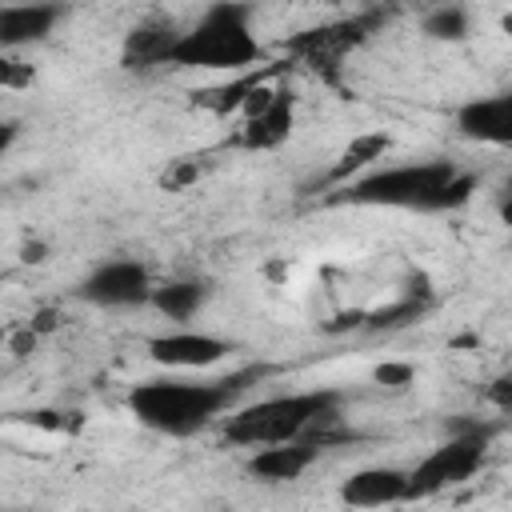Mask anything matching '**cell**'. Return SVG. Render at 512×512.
Instances as JSON below:
<instances>
[{
    "instance_id": "6da1fadb",
    "label": "cell",
    "mask_w": 512,
    "mask_h": 512,
    "mask_svg": "<svg viewBox=\"0 0 512 512\" xmlns=\"http://www.w3.org/2000/svg\"><path fill=\"white\" fill-rule=\"evenodd\" d=\"M264 368H240L224 380H140L128 392L132 416L164 436H192L236 404V396L260 380Z\"/></svg>"
},
{
    "instance_id": "7a4b0ae2",
    "label": "cell",
    "mask_w": 512,
    "mask_h": 512,
    "mask_svg": "<svg viewBox=\"0 0 512 512\" xmlns=\"http://www.w3.org/2000/svg\"><path fill=\"white\" fill-rule=\"evenodd\" d=\"M332 416H340V392H332V388L268 396V400H256V404L232 412L224 424V440L244 444V448L296 444V440H308V432H316Z\"/></svg>"
},
{
    "instance_id": "3957f363",
    "label": "cell",
    "mask_w": 512,
    "mask_h": 512,
    "mask_svg": "<svg viewBox=\"0 0 512 512\" xmlns=\"http://www.w3.org/2000/svg\"><path fill=\"white\" fill-rule=\"evenodd\" d=\"M252 8L248 4H212L176 44L172 64L180 68H248L264 56L260 40L252 36Z\"/></svg>"
},
{
    "instance_id": "277c9868",
    "label": "cell",
    "mask_w": 512,
    "mask_h": 512,
    "mask_svg": "<svg viewBox=\"0 0 512 512\" xmlns=\"http://www.w3.org/2000/svg\"><path fill=\"white\" fill-rule=\"evenodd\" d=\"M460 176L448 160H424V164H400L380 168L360 180H348L344 192H336V204H376V208H416V212H444L448 184Z\"/></svg>"
},
{
    "instance_id": "5b68a950",
    "label": "cell",
    "mask_w": 512,
    "mask_h": 512,
    "mask_svg": "<svg viewBox=\"0 0 512 512\" xmlns=\"http://www.w3.org/2000/svg\"><path fill=\"white\" fill-rule=\"evenodd\" d=\"M488 440H492V428H488V424L452 420V424H448V440H444L440 448H432V452L408 472V500L436 496V492H444V488L468 480V476L484 464Z\"/></svg>"
},
{
    "instance_id": "8992f818",
    "label": "cell",
    "mask_w": 512,
    "mask_h": 512,
    "mask_svg": "<svg viewBox=\"0 0 512 512\" xmlns=\"http://www.w3.org/2000/svg\"><path fill=\"white\" fill-rule=\"evenodd\" d=\"M152 276L140 260H108L92 268L80 280V296L100 308H132V304H152Z\"/></svg>"
},
{
    "instance_id": "52a82bcc",
    "label": "cell",
    "mask_w": 512,
    "mask_h": 512,
    "mask_svg": "<svg viewBox=\"0 0 512 512\" xmlns=\"http://www.w3.org/2000/svg\"><path fill=\"white\" fill-rule=\"evenodd\" d=\"M232 352L228 340L208 336V332H164L148 340V356L168 368H212Z\"/></svg>"
},
{
    "instance_id": "ba28073f",
    "label": "cell",
    "mask_w": 512,
    "mask_h": 512,
    "mask_svg": "<svg viewBox=\"0 0 512 512\" xmlns=\"http://www.w3.org/2000/svg\"><path fill=\"white\" fill-rule=\"evenodd\" d=\"M456 128L460 136L480 140V144H512V88L460 104Z\"/></svg>"
},
{
    "instance_id": "9c48e42d",
    "label": "cell",
    "mask_w": 512,
    "mask_h": 512,
    "mask_svg": "<svg viewBox=\"0 0 512 512\" xmlns=\"http://www.w3.org/2000/svg\"><path fill=\"white\" fill-rule=\"evenodd\" d=\"M340 500L348 508H384L408 500V472L400 468H360L340 484Z\"/></svg>"
},
{
    "instance_id": "30bf717a",
    "label": "cell",
    "mask_w": 512,
    "mask_h": 512,
    "mask_svg": "<svg viewBox=\"0 0 512 512\" xmlns=\"http://www.w3.org/2000/svg\"><path fill=\"white\" fill-rule=\"evenodd\" d=\"M180 28L168 16H152L140 28L128 32L124 40V68H152V64H172V52L180 44Z\"/></svg>"
},
{
    "instance_id": "8fae6325",
    "label": "cell",
    "mask_w": 512,
    "mask_h": 512,
    "mask_svg": "<svg viewBox=\"0 0 512 512\" xmlns=\"http://www.w3.org/2000/svg\"><path fill=\"white\" fill-rule=\"evenodd\" d=\"M292 120H296V100L292 92H276L272 104L256 116L244 120V132H240V144L244 148H256V152H268V148H280L292 132Z\"/></svg>"
},
{
    "instance_id": "7c38bea8",
    "label": "cell",
    "mask_w": 512,
    "mask_h": 512,
    "mask_svg": "<svg viewBox=\"0 0 512 512\" xmlns=\"http://www.w3.org/2000/svg\"><path fill=\"white\" fill-rule=\"evenodd\" d=\"M56 20H60L56 4H8V8H0V44L20 48L32 40H44Z\"/></svg>"
},
{
    "instance_id": "4fadbf2b",
    "label": "cell",
    "mask_w": 512,
    "mask_h": 512,
    "mask_svg": "<svg viewBox=\"0 0 512 512\" xmlns=\"http://www.w3.org/2000/svg\"><path fill=\"white\" fill-rule=\"evenodd\" d=\"M320 448L296 440V444H272V448H260L252 460H248V472L256 480H296L308 472V464L316 460Z\"/></svg>"
},
{
    "instance_id": "5bb4252c",
    "label": "cell",
    "mask_w": 512,
    "mask_h": 512,
    "mask_svg": "<svg viewBox=\"0 0 512 512\" xmlns=\"http://www.w3.org/2000/svg\"><path fill=\"white\" fill-rule=\"evenodd\" d=\"M204 296H208V288L200 280H168L152 292V308H160L168 320H188L200 312Z\"/></svg>"
},
{
    "instance_id": "9a60e30c",
    "label": "cell",
    "mask_w": 512,
    "mask_h": 512,
    "mask_svg": "<svg viewBox=\"0 0 512 512\" xmlns=\"http://www.w3.org/2000/svg\"><path fill=\"white\" fill-rule=\"evenodd\" d=\"M392 148V140L384 136V132H360L344 152H340V160L332 164V172H328V180L332 184H340V180H348L352 172H360V168H368L372 160H380L384 152Z\"/></svg>"
},
{
    "instance_id": "2e32d148",
    "label": "cell",
    "mask_w": 512,
    "mask_h": 512,
    "mask_svg": "<svg viewBox=\"0 0 512 512\" xmlns=\"http://www.w3.org/2000/svg\"><path fill=\"white\" fill-rule=\"evenodd\" d=\"M424 32L432 40H464L468 36V12L460 4H440L424 16Z\"/></svg>"
},
{
    "instance_id": "e0dca14e",
    "label": "cell",
    "mask_w": 512,
    "mask_h": 512,
    "mask_svg": "<svg viewBox=\"0 0 512 512\" xmlns=\"http://www.w3.org/2000/svg\"><path fill=\"white\" fill-rule=\"evenodd\" d=\"M424 312V300H396V304H388V308H376V312H368V328H400V324H412L416 316Z\"/></svg>"
},
{
    "instance_id": "ac0fdd59",
    "label": "cell",
    "mask_w": 512,
    "mask_h": 512,
    "mask_svg": "<svg viewBox=\"0 0 512 512\" xmlns=\"http://www.w3.org/2000/svg\"><path fill=\"white\" fill-rule=\"evenodd\" d=\"M408 380H412V364H380V368H376V384L404 388Z\"/></svg>"
},
{
    "instance_id": "d6986e66",
    "label": "cell",
    "mask_w": 512,
    "mask_h": 512,
    "mask_svg": "<svg viewBox=\"0 0 512 512\" xmlns=\"http://www.w3.org/2000/svg\"><path fill=\"white\" fill-rule=\"evenodd\" d=\"M196 176H200V168H196L192 160H180V164H176V168L164 176V184H168V188H184V184H192Z\"/></svg>"
},
{
    "instance_id": "ffe728a7",
    "label": "cell",
    "mask_w": 512,
    "mask_h": 512,
    "mask_svg": "<svg viewBox=\"0 0 512 512\" xmlns=\"http://www.w3.org/2000/svg\"><path fill=\"white\" fill-rule=\"evenodd\" d=\"M488 400L496 404V408H504V412H512V376H500L492 388H488Z\"/></svg>"
},
{
    "instance_id": "44dd1931",
    "label": "cell",
    "mask_w": 512,
    "mask_h": 512,
    "mask_svg": "<svg viewBox=\"0 0 512 512\" xmlns=\"http://www.w3.org/2000/svg\"><path fill=\"white\" fill-rule=\"evenodd\" d=\"M0 80H4L8 88H16V84L32 80V68H16V60H4V64H0Z\"/></svg>"
},
{
    "instance_id": "7402d4cb",
    "label": "cell",
    "mask_w": 512,
    "mask_h": 512,
    "mask_svg": "<svg viewBox=\"0 0 512 512\" xmlns=\"http://www.w3.org/2000/svg\"><path fill=\"white\" fill-rule=\"evenodd\" d=\"M36 348V332L28 328V332H20V336H12V352L16 356H24V352H32Z\"/></svg>"
},
{
    "instance_id": "603a6c76",
    "label": "cell",
    "mask_w": 512,
    "mask_h": 512,
    "mask_svg": "<svg viewBox=\"0 0 512 512\" xmlns=\"http://www.w3.org/2000/svg\"><path fill=\"white\" fill-rule=\"evenodd\" d=\"M500 220L512 228V180L504 184V192H500Z\"/></svg>"
},
{
    "instance_id": "cb8c5ba5",
    "label": "cell",
    "mask_w": 512,
    "mask_h": 512,
    "mask_svg": "<svg viewBox=\"0 0 512 512\" xmlns=\"http://www.w3.org/2000/svg\"><path fill=\"white\" fill-rule=\"evenodd\" d=\"M44 252H48V248H44L40 240H32V244H24V260H28V264H40V260H44Z\"/></svg>"
}]
</instances>
